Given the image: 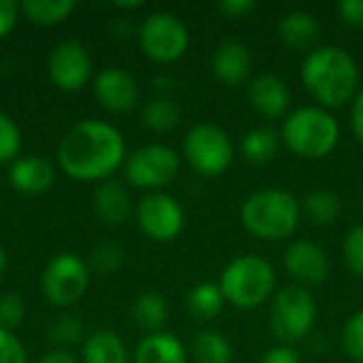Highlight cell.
I'll return each mask as SVG.
<instances>
[{"instance_id": "6da1fadb", "label": "cell", "mask_w": 363, "mask_h": 363, "mask_svg": "<svg viewBox=\"0 0 363 363\" xmlns=\"http://www.w3.org/2000/svg\"><path fill=\"white\" fill-rule=\"evenodd\" d=\"M125 157V143L117 128L98 119L72 125L57 145L62 170L77 181L108 179Z\"/></svg>"}, {"instance_id": "7a4b0ae2", "label": "cell", "mask_w": 363, "mask_h": 363, "mask_svg": "<svg viewBox=\"0 0 363 363\" xmlns=\"http://www.w3.org/2000/svg\"><path fill=\"white\" fill-rule=\"evenodd\" d=\"M302 83L323 108H338L355 98L359 68L347 49L338 45L317 47L302 64Z\"/></svg>"}, {"instance_id": "3957f363", "label": "cell", "mask_w": 363, "mask_h": 363, "mask_svg": "<svg viewBox=\"0 0 363 363\" xmlns=\"http://www.w3.org/2000/svg\"><path fill=\"white\" fill-rule=\"evenodd\" d=\"M302 204L285 189L253 191L240 206L242 225L257 238L281 240L296 232Z\"/></svg>"}, {"instance_id": "277c9868", "label": "cell", "mask_w": 363, "mask_h": 363, "mask_svg": "<svg viewBox=\"0 0 363 363\" xmlns=\"http://www.w3.org/2000/svg\"><path fill=\"white\" fill-rule=\"evenodd\" d=\"M219 287L225 302L240 311H255L277 289V272L268 259L255 253L234 257L221 272Z\"/></svg>"}, {"instance_id": "5b68a950", "label": "cell", "mask_w": 363, "mask_h": 363, "mask_svg": "<svg viewBox=\"0 0 363 363\" xmlns=\"http://www.w3.org/2000/svg\"><path fill=\"white\" fill-rule=\"evenodd\" d=\"M281 136L296 155L304 160H323L336 149L340 125L328 108L302 106L287 115Z\"/></svg>"}, {"instance_id": "8992f818", "label": "cell", "mask_w": 363, "mask_h": 363, "mask_svg": "<svg viewBox=\"0 0 363 363\" xmlns=\"http://www.w3.org/2000/svg\"><path fill=\"white\" fill-rule=\"evenodd\" d=\"M317 321V302L304 287L287 285L279 289L270 306L272 334L285 345L304 340Z\"/></svg>"}, {"instance_id": "52a82bcc", "label": "cell", "mask_w": 363, "mask_h": 363, "mask_svg": "<svg viewBox=\"0 0 363 363\" xmlns=\"http://www.w3.org/2000/svg\"><path fill=\"white\" fill-rule=\"evenodd\" d=\"M189 166L202 177H219L234 162V147L228 132L215 123L194 125L183 143Z\"/></svg>"}, {"instance_id": "ba28073f", "label": "cell", "mask_w": 363, "mask_h": 363, "mask_svg": "<svg viewBox=\"0 0 363 363\" xmlns=\"http://www.w3.org/2000/svg\"><path fill=\"white\" fill-rule=\"evenodd\" d=\"M140 47L155 62H174L189 47V30L172 13H151L140 26Z\"/></svg>"}, {"instance_id": "9c48e42d", "label": "cell", "mask_w": 363, "mask_h": 363, "mask_svg": "<svg viewBox=\"0 0 363 363\" xmlns=\"http://www.w3.org/2000/svg\"><path fill=\"white\" fill-rule=\"evenodd\" d=\"M89 287V270L72 253L55 255L43 272V294L55 306L79 302Z\"/></svg>"}, {"instance_id": "30bf717a", "label": "cell", "mask_w": 363, "mask_h": 363, "mask_svg": "<svg viewBox=\"0 0 363 363\" xmlns=\"http://www.w3.org/2000/svg\"><path fill=\"white\" fill-rule=\"evenodd\" d=\"M179 155L166 145H147L136 149L125 162V177L134 187H164L179 174Z\"/></svg>"}, {"instance_id": "8fae6325", "label": "cell", "mask_w": 363, "mask_h": 363, "mask_svg": "<svg viewBox=\"0 0 363 363\" xmlns=\"http://www.w3.org/2000/svg\"><path fill=\"white\" fill-rule=\"evenodd\" d=\"M136 221L155 242L174 240L185 225L183 206L168 194H149L136 206Z\"/></svg>"}, {"instance_id": "7c38bea8", "label": "cell", "mask_w": 363, "mask_h": 363, "mask_svg": "<svg viewBox=\"0 0 363 363\" xmlns=\"http://www.w3.org/2000/svg\"><path fill=\"white\" fill-rule=\"evenodd\" d=\"M91 74V60L87 49L77 40H64L53 47L49 55V77L64 91L81 89Z\"/></svg>"}, {"instance_id": "4fadbf2b", "label": "cell", "mask_w": 363, "mask_h": 363, "mask_svg": "<svg viewBox=\"0 0 363 363\" xmlns=\"http://www.w3.org/2000/svg\"><path fill=\"white\" fill-rule=\"evenodd\" d=\"M287 272L302 285H321L330 277V262L325 251L311 240H296L285 251Z\"/></svg>"}, {"instance_id": "5bb4252c", "label": "cell", "mask_w": 363, "mask_h": 363, "mask_svg": "<svg viewBox=\"0 0 363 363\" xmlns=\"http://www.w3.org/2000/svg\"><path fill=\"white\" fill-rule=\"evenodd\" d=\"M94 94L104 108L125 113L132 111L138 100V85L128 70L104 68L94 81Z\"/></svg>"}, {"instance_id": "9a60e30c", "label": "cell", "mask_w": 363, "mask_h": 363, "mask_svg": "<svg viewBox=\"0 0 363 363\" xmlns=\"http://www.w3.org/2000/svg\"><path fill=\"white\" fill-rule=\"evenodd\" d=\"M251 66H253V57H251L249 47L242 40H234V38L232 40H223L215 49L213 74L221 83H225L230 87L240 85L249 77Z\"/></svg>"}, {"instance_id": "2e32d148", "label": "cell", "mask_w": 363, "mask_h": 363, "mask_svg": "<svg viewBox=\"0 0 363 363\" xmlns=\"http://www.w3.org/2000/svg\"><path fill=\"white\" fill-rule=\"evenodd\" d=\"M53 181H55V168L45 157H34V155L19 157L9 168V183L21 194H30V196L45 194L47 189H51Z\"/></svg>"}, {"instance_id": "e0dca14e", "label": "cell", "mask_w": 363, "mask_h": 363, "mask_svg": "<svg viewBox=\"0 0 363 363\" xmlns=\"http://www.w3.org/2000/svg\"><path fill=\"white\" fill-rule=\"evenodd\" d=\"M249 100L253 108L264 117H281L287 113L291 94L283 79L274 74H262L249 85Z\"/></svg>"}, {"instance_id": "ac0fdd59", "label": "cell", "mask_w": 363, "mask_h": 363, "mask_svg": "<svg viewBox=\"0 0 363 363\" xmlns=\"http://www.w3.org/2000/svg\"><path fill=\"white\" fill-rule=\"evenodd\" d=\"M279 36L289 49L296 51L311 49L319 38V21L313 13L304 9H294L281 17Z\"/></svg>"}, {"instance_id": "d6986e66", "label": "cell", "mask_w": 363, "mask_h": 363, "mask_svg": "<svg viewBox=\"0 0 363 363\" xmlns=\"http://www.w3.org/2000/svg\"><path fill=\"white\" fill-rule=\"evenodd\" d=\"M94 206L98 217L108 225H121L132 211L130 194L117 181H104L94 191Z\"/></svg>"}, {"instance_id": "ffe728a7", "label": "cell", "mask_w": 363, "mask_h": 363, "mask_svg": "<svg viewBox=\"0 0 363 363\" xmlns=\"http://www.w3.org/2000/svg\"><path fill=\"white\" fill-rule=\"evenodd\" d=\"M134 363H187V353L183 342L168 334H149L136 349Z\"/></svg>"}, {"instance_id": "44dd1931", "label": "cell", "mask_w": 363, "mask_h": 363, "mask_svg": "<svg viewBox=\"0 0 363 363\" xmlns=\"http://www.w3.org/2000/svg\"><path fill=\"white\" fill-rule=\"evenodd\" d=\"M83 363H130L123 340L108 330L91 334L83 345Z\"/></svg>"}, {"instance_id": "7402d4cb", "label": "cell", "mask_w": 363, "mask_h": 363, "mask_svg": "<svg viewBox=\"0 0 363 363\" xmlns=\"http://www.w3.org/2000/svg\"><path fill=\"white\" fill-rule=\"evenodd\" d=\"M279 145H281V140H279L277 130L262 125V128H253L251 132L245 134V138L240 143V149H242V153H245V157L249 162L266 164V162L277 157Z\"/></svg>"}, {"instance_id": "603a6c76", "label": "cell", "mask_w": 363, "mask_h": 363, "mask_svg": "<svg viewBox=\"0 0 363 363\" xmlns=\"http://www.w3.org/2000/svg\"><path fill=\"white\" fill-rule=\"evenodd\" d=\"M225 304V296L217 283H200L187 294V311L196 319H215Z\"/></svg>"}, {"instance_id": "cb8c5ba5", "label": "cell", "mask_w": 363, "mask_h": 363, "mask_svg": "<svg viewBox=\"0 0 363 363\" xmlns=\"http://www.w3.org/2000/svg\"><path fill=\"white\" fill-rule=\"evenodd\" d=\"M132 319L136 321L138 328L157 334L168 319V304L160 294H143L136 298L132 306Z\"/></svg>"}, {"instance_id": "d4e9b609", "label": "cell", "mask_w": 363, "mask_h": 363, "mask_svg": "<svg viewBox=\"0 0 363 363\" xmlns=\"http://www.w3.org/2000/svg\"><path fill=\"white\" fill-rule=\"evenodd\" d=\"M194 357L198 363H232L234 349L223 334L204 330L194 338Z\"/></svg>"}, {"instance_id": "484cf974", "label": "cell", "mask_w": 363, "mask_h": 363, "mask_svg": "<svg viewBox=\"0 0 363 363\" xmlns=\"http://www.w3.org/2000/svg\"><path fill=\"white\" fill-rule=\"evenodd\" d=\"M302 208L308 215V219L315 221L317 225H332L340 217L342 204H340V198L336 194L325 191V189H317L304 198Z\"/></svg>"}, {"instance_id": "4316f807", "label": "cell", "mask_w": 363, "mask_h": 363, "mask_svg": "<svg viewBox=\"0 0 363 363\" xmlns=\"http://www.w3.org/2000/svg\"><path fill=\"white\" fill-rule=\"evenodd\" d=\"M74 0H26L21 4L23 13L40 26H53L64 21L74 11Z\"/></svg>"}, {"instance_id": "83f0119b", "label": "cell", "mask_w": 363, "mask_h": 363, "mask_svg": "<svg viewBox=\"0 0 363 363\" xmlns=\"http://www.w3.org/2000/svg\"><path fill=\"white\" fill-rule=\"evenodd\" d=\"M143 121L149 130L170 132L181 123V106L170 98H155L145 106Z\"/></svg>"}, {"instance_id": "f1b7e54d", "label": "cell", "mask_w": 363, "mask_h": 363, "mask_svg": "<svg viewBox=\"0 0 363 363\" xmlns=\"http://www.w3.org/2000/svg\"><path fill=\"white\" fill-rule=\"evenodd\" d=\"M342 351L353 359L363 363V311L355 313L342 328Z\"/></svg>"}, {"instance_id": "f546056e", "label": "cell", "mask_w": 363, "mask_h": 363, "mask_svg": "<svg viewBox=\"0 0 363 363\" xmlns=\"http://www.w3.org/2000/svg\"><path fill=\"white\" fill-rule=\"evenodd\" d=\"M21 147V134L15 121L0 111V164L15 160Z\"/></svg>"}, {"instance_id": "4dcf8cb0", "label": "cell", "mask_w": 363, "mask_h": 363, "mask_svg": "<svg viewBox=\"0 0 363 363\" xmlns=\"http://www.w3.org/2000/svg\"><path fill=\"white\" fill-rule=\"evenodd\" d=\"M49 336L53 338V342H60V345H74L83 338V323L72 317V315H66V317H60L51 323L49 328Z\"/></svg>"}, {"instance_id": "1f68e13d", "label": "cell", "mask_w": 363, "mask_h": 363, "mask_svg": "<svg viewBox=\"0 0 363 363\" xmlns=\"http://www.w3.org/2000/svg\"><path fill=\"white\" fill-rule=\"evenodd\" d=\"M342 251H345V259H347L349 268L357 277H363V225H355L347 234Z\"/></svg>"}, {"instance_id": "d6a6232c", "label": "cell", "mask_w": 363, "mask_h": 363, "mask_svg": "<svg viewBox=\"0 0 363 363\" xmlns=\"http://www.w3.org/2000/svg\"><path fill=\"white\" fill-rule=\"evenodd\" d=\"M23 321V304L15 294L0 296V330H15Z\"/></svg>"}, {"instance_id": "836d02e7", "label": "cell", "mask_w": 363, "mask_h": 363, "mask_svg": "<svg viewBox=\"0 0 363 363\" xmlns=\"http://www.w3.org/2000/svg\"><path fill=\"white\" fill-rule=\"evenodd\" d=\"M91 264L98 272L111 274L123 264V251L117 245H100L91 255Z\"/></svg>"}, {"instance_id": "e575fe53", "label": "cell", "mask_w": 363, "mask_h": 363, "mask_svg": "<svg viewBox=\"0 0 363 363\" xmlns=\"http://www.w3.org/2000/svg\"><path fill=\"white\" fill-rule=\"evenodd\" d=\"M0 363H28L26 349L6 330H0Z\"/></svg>"}, {"instance_id": "d590c367", "label": "cell", "mask_w": 363, "mask_h": 363, "mask_svg": "<svg viewBox=\"0 0 363 363\" xmlns=\"http://www.w3.org/2000/svg\"><path fill=\"white\" fill-rule=\"evenodd\" d=\"M255 6H257L255 0H223L219 4V11L230 19H242L249 13H253Z\"/></svg>"}, {"instance_id": "8d00e7d4", "label": "cell", "mask_w": 363, "mask_h": 363, "mask_svg": "<svg viewBox=\"0 0 363 363\" xmlns=\"http://www.w3.org/2000/svg\"><path fill=\"white\" fill-rule=\"evenodd\" d=\"M338 13L347 23L363 26V0H340Z\"/></svg>"}, {"instance_id": "74e56055", "label": "cell", "mask_w": 363, "mask_h": 363, "mask_svg": "<svg viewBox=\"0 0 363 363\" xmlns=\"http://www.w3.org/2000/svg\"><path fill=\"white\" fill-rule=\"evenodd\" d=\"M259 363H300V355L289 345H279V347L270 349L268 353H264Z\"/></svg>"}, {"instance_id": "f35d334b", "label": "cell", "mask_w": 363, "mask_h": 363, "mask_svg": "<svg viewBox=\"0 0 363 363\" xmlns=\"http://www.w3.org/2000/svg\"><path fill=\"white\" fill-rule=\"evenodd\" d=\"M17 13H19L17 2L0 0V38L6 36L13 30V26L17 23Z\"/></svg>"}, {"instance_id": "ab89813d", "label": "cell", "mask_w": 363, "mask_h": 363, "mask_svg": "<svg viewBox=\"0 0 363 363\" xmlns=\"http://www.w3.org/2000/svg\"><path fill=\"white\" fill-rule=\"evenodd\" d=\"M351 123H353V132L355 136L363 143V87L355 94L353 98V111H351Z\"/></svg>"}, {"instance_id": "60d3db41", "label": "cell", "mask_w": 363, "mask_h": 363, "mask_svg": "<svg viewBox=\"0 0 363 363\" xmlns=\"http://www.w3.org/2000/svg\"><path fill=\"white\" fill-rule=\"evenodd\" d=\"M36 363H77V359L66 351H51V353H45Z\"/></svg>"}, {"instance_id": "b9f144b4", "label": "cell", "mask_w": 363, "mask_h": 363, "mask_svg": "<svg viewBox=\"0 0 363 363\" xmlns=\"http://www.w3.org/2000/svg\"><path fill=\"white\" fill-rule=\"evenodd\" d=\"M117 6H121V9H136V6H143V2L140 0H136V2H117Z\"/></svg>"}, {"instance_id": "7bdbcfd3", "label": "cell", "mask_w": 363, "mask_h": 363, "mask_svg": "<svg viewBox=\"0 0 363 363\" xmlns=\"http://www.w3.org/2000/svg\"><path fill=\"white\" fill-rule=\"evenodd\" d=\"M4 268H6V255H4V251L0 247V274L4 272Z\"/></svg>"}]
</instances>
